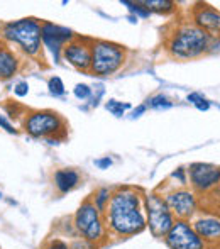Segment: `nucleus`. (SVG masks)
Instances as JSON below:
<instances>
[{"mask_svg":"<svg viewBox=\"0 0 220 249\" xmlns=\"http://www.w3.org/2000/svg\"><path fill=\"white\" fill-rule=\"evenodd\" d=\"M105 226L114 236L129 237L141 234L148 227L144 213V197L131 187L112 192L105 209Z\"/></svg>","mask_w":220,"mask_h":249,"instance_id":"1","label":"nucleus"},{"mask_svg":"<svg viewBox=\"0 0 220 249\" xmlns=\"http://www.w3.org/2000/svg\"><path fill=\"white\" fill-rule=\"evenodd\" d=\"M0 39L9 46L14 44L24 56L37 58L41 53V20L36 17L9 20L0 26Z\"/></svg>","mask_w":220,"mask_h":249,"instance_id":"2","label":"nucleus"},{"mask_svg":"<svg viewBox=\"0 0 220 249\" xmlns=\"http://www.w3.org/2000/svg\"><path fill=\"white\" fill-rule=\"evenodd\" d=\"M210 43L212 34L205 33L195 24H183L169 34L166 50L173 58L186 61V59L200 58L202 54L210 51Z\"/></svg>","mask_w":220,"mask_h":249,"instance_id":"3","label":"nucleus"},{"mask_svg":"<svg viewBox=\"0 0 220 249\" xmlns=\"http://www.w3.org/2000/svg\"><path fill=\"white\" fill-rule=\"evenodd\" d=\"M125 59H127V53L124 46L112 41L93 39L90 73L97 76H110L124 66Z\"/></svg>","mask_w":220,"mask_h":249,"instance_id":"4","label":"nucleus"},{"mask_svg":"<svg viewBox=\"0 0 220 249\" xmlns=\"http://www.w3.org/2000/svg\"><path fill=\"white\" fill-rule=\"evenodd\" d=\"M73 226H75L76 232L83 239L90 241L93 244L102 243L107 236L105 217L95 207L92 198H86L78 207V210L75 212V217H73Z\"/></svg>","mask_w":220,"mask_h":249,"instance_id":"5","label":"nucleus"},{"mask_svg":"<svg viewBox=\"0 0 220 249\" xmlns=\"http://www.w3.org/2000/svg\"><path fill=\"white\" fill-rule=\"evenodd\" d=\"M144 213L146 224L154 237L165 239V236L169 232V229L174 224V215L171 213L169 207L166 205L165 198L159 194L152 192L144 197Z\"/></svg>","mask_w":220,"mask_h":249,"instance_id":"6","label":"nucleus"},{"mask_svg":"<svg viewBox=\"0 0 220 249\" xmlns=\"http://www.w3.org/2000/svg\"><path fill=\"white\" fill-rule=\"evenodd\" d=\"M22 127L31 138H46L58 136L65 131V121L54 110H31L26 114Z\"/></svg>","mask_w":220,"mask_h":249,"instance_id":"7","label":"nucleus"},{"mask_svg":"<svg viewBox=\"0 0 220 249\" xmlns=\"http://www.w3.org/2000/svg\"><path fill=\"white\" fill-rule=\"evenodd\" d=\"M165 243L169 249H208L188 220H174L173 227L165 236Z\"/></svg>","mask_w":220,"mask_h":249,"instance_id":"8","label":"nucleus"},{"mask_svg":"<svg viewBox=\"0 0 220 249\" xmlns=\"http://www.w3.org/2000/svg\"><path fill=\"white\" fill-rule=\"evenodd\" d=\"M75 39V33L68 27L56 26L53 22H41V41L44 48L53 54L54 63H59L61 59L63 48Z\"/></svg>","mask_w":220,"mask_h":249,"instance_id":"9","label":"nucleus"},{"mask_svg":"<svg viewBox=\"0 0 220 249\" xmlns=\"http://www.w3.org/2000/svg\"><path fill=\"white\" fill-rule=\"evenodd\" d=\"M92 43L93 39L88 37L75 36V39L69 41L63 48L61 58L68 61L73 68L80 71H90V63H92Z\"/></svg>","mask_w":220,"mask_h":249,"instance_id":"10","label":"nucleus"},{"mask_svg":"<svg viewBox=\"0 0 220 249\" xmlns=\"http://www.w3.org/2000/svg\"><path fill=\"white\" fill-rule=\"evenodd\" d=\"M190 183L195 192L207 194L220 183V168L208 163H193L188 168Z\"/></svg>","mask_w":220,"mask_h":249,"instance_id":"11","label":"nucleus"},{"mask_svg":"<svg viewBox=\"0 0 220 249\" xmlns=\"http://www.w3.org/2000/svg\"><path fill=\"white\" fill-rule=\"evenodd\" d=\"M163 198H165L166 205L169 207L171 213L176 217V220H188L197 212V197H195L193 192L186 190V188L171 190Z\"/></svg>","mask_w":220,"mask_h":249,"instance_id":"12","label":"nucleus"},{"mask_svg":"<svg viewBox=\"0 0 220 249\" xmlns=\"http://www.w3.org/2000/svg\"><path fill=\"white\" fill-rule=\"evenodd\" d=\"M195 26L203 29L205 33H220V12L210 5H197L193 10Z\"/></svg>","mask_w":220,"mask_h":249,"instance_id":"13","label":"nucleus"},{"mask_svg":"<svg viewBox=\"0 0 220 249\" xmlns=\"http://www.w3.org/2000/svg\"><path fill=\"white\" fill-rule=\"evenodd\" d=\"M195 229V232L203 239V243L207 244H220V219L219 217H202V219L195 220V224H191Z\"/></svg>","mask_w":220,"mask_h":249,"instance_id":"14","label":"nucleus"},{"mask_svg":"<svg viewBox=\"0 0 220 249\" xmlns=\"http://www.w3.org/2000/svg\"><path fill=\"white\" fill-rule=\"evenodd\" d=\"M20 68V56L10 46H3L0 50V80H10L17 75Z\"/></svg>","mask_w":220,"mask_h":249,"instance_id":"15","label":"nucleus"},{"mask_svg":"<svg viewBox=\"0 0 220 249\" xmlns=\"http://www.w3.org/2000/svg\"><path fill=\"white\" fill-rule=\"evenodd\" d=\"M53 183L56 190L59 194H68V192L75 190L80 183V173L71 168H61V170H56L53 175Z\"/></svg>","mask_w":220,"mask_h":249,"instance_id":"16","label":"nucleus"},{"mask_svg":"<svg viewBox=\"0 0 220 249\" xmlns=\"http://www.w3.org/2000/svg\"><path fill=\"white\" fill-rule=\"evenodd\" d=\"M141 3L149 12H156V14H169L174 10V3L171 0H144Z\"/></svg>","mask_w":220,"mask_h":249,"instance_id":"17","label":"nucleus"},{"mask_svg":"<svg viewBox=\"0 0 220 249\" xmlns=\"http://www.w3.org/2000/svg\"><path fill=\"white\" fill-rule=\"evenodd\" d=\"M112 197V192L109 188H99V190L95 192V195H93L92 202L95 203V207L100 210V212H105L107 205H109V200Z\"/></svg>","mask_w":220,"mask_h":249,"instance_id":"18","label":"nucleus"},{"mask_svg":"<svg viewBox=\"0 0 220 249\" xmlns=\"http://www.w3.org/2000/svg\"><path fill=\"white\" fill-rule=\"evenodd\" d=\"M148 105H149L151 108H154V110H166V108H171V107H173V102L168 99L166 95L159 93V95L151 97V99L148 100Z\"/></svg>","mask_w":220,"mask_h":249,"instance_id":"19","label":"nucleus"},{"mask_svg":"<svg viewBox=\"0 0 220 249\" xmlns=\"http://www.w3.org/2000/svg\"><path fill=\"white\" fill-rule=\"evenodd\" d=\"M122 5H127L129 10H131L132 14H135V17H142V19H146V17L151 16V12H149L148 9H146L144 5H142L141 2H129V0H122Z\"/></svg>","mask_w":220,"mask_h":249,"instance_id":"20","label":"nucleus"},{"mask_svg":"<svg viewBox=\"0 0 220 249\" xmlns=\"http://www.w3.org/2000/svg\"><path fill=\"white\" fill-rule=\"evenodd\" d=\"M48 89H50L51 95H54V97H61L63 93L66 92L65 83H63V80L59 78V76H51V78L48 80Z\"/></svg>","mask_w":220,"mask_h":249,"instance_id":"21","label":"nucleus"},{"mask_svg":"<svg viewBox=\"0 0 220 249\" xmlns=\"http://www.w3.org/2000/svg\"><path fill=\"white\" fill-rule=\"evenodd\" d=\"M107 108H109L115 117H122V115H124V110L131 108V105L122 104V102H117V100H109V102H107Z\"/></svg>","mask_w":220,"mask_h":249,"instance_id":"22","label":"nucleus"},{"mask_svg":"<svg viewBox=\"0 0 220 249\" xmlns=\"http://www.w3.org/2000/svg\"><path fill=\"white\" fill-rule=\"evenodd\" d=\"M188 102H191L198 110H208V108H210V102L205 100L200 93H190V95H188Z\"/></svg>","mask_w":220,"mask_h":249,"instance_id":"23","label":"nucleus"},{"mask_svg":"<svg viewBox=\"0 0 220 249\" xmlns=\"http://www.w3.org/2000/svg\"><path fill=\"white\" fill-rule=\"evenodd\" d=\"M73 93H75L76 99L85 100L92 95V89H90L88 85H85V83H78V85L75 87V90H73Z\"/></svg>","mask_w":220,"mask_h":249,"instance_id":"24","label":"nucleus"},{"mask_svg":"<svg viewBox=\"0 0 220 249\" xmlns=\"http://www.w3.org/2000/svg\"><path fill=\"white\" fill-rule=\"evenodd\" d=\"M68 249H97V246L93 243H90V241L83 239V237H80V239H75L71 244L68 246Z\"/></svg>","mask_w":220,"mask_h":249,"instance_id":"25","label":"nucleus"},{"mask_svg":"<svg viewBox=\"0 0 220 249\" xmlns=\"http://www.w3.org/2000/svg\"><path fill=\"white\" fill-rule=\"evenodd\" d=\"M14 93H16V97H19V99L27 97V93H29V83L27 82L16 83V87H14Z\"/></svg>","mask_w":220,"mask_h":249,"instance_id":"26","label":"nucleus"},{"mask_svg":"<svg viewBox=\"0 0 220 249\" xmlns=\"http://www.w3.org/2000/svg\"><path fill=\"white\" fill-rule=\"evenodd\" d=\"M0 127L3 129V131H7L9 134H17V129L12 125V122L9 121V119L5 117V115L0 112Z\"/></svg>","mask_w":220,"mask_h":249,"instance_id":"27","label":"nucleus"},{"mask_svg":"<svg viewBox=\"0 0 220 249\" xmlns=\"http://www.w3.org/2000/svg\"><path fill=\"white\" fill-rule=\"evenodd\" d=\"M43 249H68V244L63 243V241H59V239H53V241H50Z\"/></svg>","mask_w":220,"mask_h":249,"instance_id":"28","label":"nucleus"},{"mask_svg":"<svg viewBox=\"0 0 220 249\" xmlns=\"http://www.w3.org/2000/svg\"><path fill=\"white\" fill-rule=\"evenodd\" d=\"M185 173H186V170H183V168H178V170L174 171V173L171 175V177H173V178H178L181 185H186V177H185Z\"/></svg>","mask_w":220,"mask_h":249,"instance_id":"29","label":"nucleus"},{"mask_svg":"<svg viewBox=\"0 0 220 249\" xmlns=\"http://www.w3.org/2000/svg\"><path fill=\"white\" fill-rule=\"evenodd\" d=\"M95 164L100 168V170H107V168L112 166V160H110L109 156H107V158H102V160H97Z\"/></svg>","mask_w":220,"mask_h":249,"instance_id":"30","label":"nucleus"},{"mask_svg":"<svg viewBox=\"0 0 220 249\" xmlns=\"http://www.w3.org/2000/svg\"><path fill=\"white\" fill-rule=\"evenodd\" d=\"M146 108H148V107H146V105H139L137 108H134V110H132V117H139V115H141V114H144Z\"/></svg>","mask_w":220,"mask_h":249,"instance_id":"31","label":"nucleus"},{"mask_svg":"<svg viewBox=\"0 0 220 249\" xmlns=\"http://www.w3.org/2000/svg\"><path fill=\"white\" fill-rule=\"evenodd\" d=\"M3 46H5V43H3V41H2V39H0V50H2V48H3Z\"/></svg>","mask_w":220,"mask_h":249,"instance_id":"32","label":"nucleus"},{"mask_svg":"<svg viewBox=\"0 0 220 249\" xmlns=\"http://www.w3.org/2000/svg\"><path fill=\"white\" fill-rule=\"evenodd\" d=\"M214 249H220V246H219V248H214Z\"/></svg>","mask_w":220,"mask_h":249,"instance_id":"33","label":"nucleus"}]
</instances>
